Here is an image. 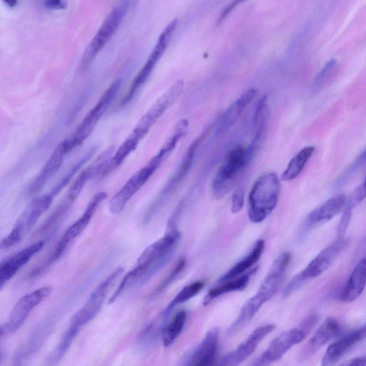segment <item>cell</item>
<instances>
[{
	"label": "cell",
	"instance_id": "38",
	"mask_svg": "<svg viewBox=\"0 0 366 366\" xmlns=\"http://www.w3.org/2000/svg\"><path fill=\"white\" fill-rule=\"evenodd\" d=\"M342 365L346 366H365L366 365V354L349 360L343 363Z\"/></svg>",
	"mask_w": 366,
	"mask_h": 366
},
{
	"label": "cell",
	"instance_id": "22",
	"mask_svg": "<svg viewBox=\"0 0 366 366\" xmlns=\"http://www.w3.org/2000/svg\"><path fill=\"white\" fill-rule=\"evenodd\" d=\"M347 205V197L345 194H337L309 214L308 226H315L330 221L343 211Z\"/></svg>",
	"mask_w": 366,
	"mask_h": 366
},
{
	"label": "cell",
	"instance_id": "14",
	"mask_svg": "<svg viewBox=\"0 0 366 366\" xmlns=\"http://www.w3.org/2000/svg\"><path fill=\"white\" fill-rule=\"evenodd\" d=\"M350 241L348 239H338L322 250L308 266L297 274L290 282L291 286L298 289L307 280H311L324 273L336 262L338 256L345 250Z\"/></svg>",
	"mask_w": 366,
	"mask_h": 366
},
{
	"label": "cell",
	"instance_id": "6",
	"mask_svg": "<svg viewBox=\"0 0 366 366\" xmlns=\"http://www.w3.org/2000/svg\"><path fill=\"white\" fill-rule=\"evenodd\" d=\"M122 80H116L102 94L98 102L84 117L73 135L62 141L68 154L87 140L98 122L116 100L122 87Z\"/></svg>",
	"mask_w": 366,
	"mask_h": 366
},
{
	"label": "cell",
	"instance_id": "35",
	"mask_svg": "<svg viewBox=\"0 0 366 366\" xmlns=\"http://www.w3.org/2000/svg\"><path fill=\"white\" fill-rule=\"evenodd\" d=\"M185 266V260L179 261V262L177 264V265L174 268V270L171 271V273L168 275V276L164 280V282L159 286L158 291H161L165 289L172 282H173L174 280L177 277V276L182 272Z\"/></svg>",
	"mask_w": 366,
	"mask_h": 366
},
{
	"label": "cell",
	"instance_id": "13",
	"mask_svg": "<svg viewBox=\"0 0 366 366\" xmlns=\"http://www.w3.org/2000/svg\"><path fill=\"white\" fill-rule=\"evenodd\" d=\"M164 160L157 154L147 165L129 179L111 199L109 204V211L114 214L121 213L140 189L153 176Z\"/></svg>",
	"mask_w": 366,
	"mask_h": 366
},
{
	"label": "cell",
	"instance_id": "32",
	"mask_svg": "<svg viewBox=\"0 0 366 366\" xmlns=\"http://www.w3.org/2000/svg\"><path fill=\"white\" fill-rule=\"evenodd\" d=\"M352 209V204H347L345 209L343 210L338 230V239L344 238V234L346 233L351 219Z\"/></svg>",
	"mask_w": 366,
	"mask_h": 366
},
{
	"label": "cell",
	"instance_id": "5",
	"mask_svg": "<svg viewBox=\"0 0 366 366\" xmlns=\"http://www.w3.org/2000/svg\"><path fill=\"white\" fill-rule=\"evenodd\" d=\"M59 193V190L53 187L45 195L34 199L19 215L11 232L2 240L0 244L1 249H8L23 241L50 208Z\"/></svg>",
	"mask_w": 366,
	"mask_h": 366
},
{
	"label": "cell",
	"instance_id": "9",
	"mask_svg": "<svg viewBox=\"0 0 366 366\" xmlns=\"http://www.w3.org/2000/svg\"><path fill=\"white\" fill-rule=\"evenodd\" d=\"M129 1L125 0L107 15L84 52L80 62L81 71L87 70L91 67L101 51L115 35L127 15Z\"/></svg>",
	"mask_w": 366,
	"mask_h": 366
},
{
	"label": "cell",
	"instance_id": "33",
	"mask_svg": "<svg viewBox=\"0 0 366 366\" xmlns=\"http://www.w3.org/2000/svg\"><path fill=\"white\" fill-rule=\"evenodd\" d=\"M245 192L242 187L237 188L232 198L231 212L234 214L240 212L244 205Z\"/></svg>",
	"mask_w": 366,
	"mask_h": 366
},
{
	"label": "cell",
	"instance_id": "21",
	"mask_svg": "<svg viewBox=\"0 0 366 366\" xmlns=\"http://www.w3.org/2000/svg\"><path fill=\"white\" fill-rule=\"evenodd\" d=\"M68 154L66 147L62 142L55 149L54 152L42 167L39 174L32 182L28 187V193L30 196L35 195L49 182V181L56 174L57 172L62 167L64 158Z\"/></svg>",
	"mask_w": 366,
	"mask_h": 366
},
{
	"label": "cell",
	"instance_id": "40",
	"mask_svg": "<svg viewBox=\"0 0 366 366\" xmlns=\"http://www.w3.org/2000/svg\"><path fill=\"white\" fill-rule=\"evenodd\" d=\"M361 340L366 338V324L358 330Z\"/></svg>",
	"mask_w": 366,
	"mask_h": 366
},
{
	"label": "cell",
	"instance_id": "3",
	"mask_svg": "<svg viewBox=\"0 0 366 366\" xmlns=\"http://www.w3.org/2000/svg\"><path fill=\"white\" fill-rule=\"evenodd\" d=\"M281 182L276 174L263 175L254 183L248 198V218L253 223L264 222L276 208Z\"/></svg>",
	"mask_w": 366,
	"mask_h": 366
},
{
	"label": "cell",
	"instance_id": "28",
	"mask_svg": "<svg viewBox=\"0 0 366 366\" xmlns=\"http://www.w3.org/2000/svg\"><path fill=\"white\" fill-rule=\"evenodd\" d=\"M315 152V147L313 146H307L301 149L289 163L282 176V181H290L298 177Z\"/></svg>",
	"mask_w": 366,
	"mask_h": 366
},
{
	"label": "cell",
	"instance_id": "1",
	"mask_svg": "<svg viewBox=\"0 0 366 366\" xmlns=\"http://www.w3.org/2000/svg\"><path fill=\"white\" fill-rule=\"evenodd\" d=\"M181 237L177 225L167 224L165 235L143 251L134 268L121 280L112 298L117 300L125 291L140 287L149 282L170 262Z\"/></svg>",
	"mask_w": 366,
	"mask_h": 366
},
{
	"label": "cell",
	"instance_id": "16",
	"mask_svg": "<svg viewBox=\"0 0 366 366\" xmlns=\"http://www.w3.org/2000/svg\"><path fill=\"white\" fill-rule=\"evenodd\" d=\"M107 197L106 192H100L93 197L82 217L63 234L51 257V262L58 260L68 246L87 228L95 213Z\"/></svg>",
	"mask_w": 366,
	"mask_h": 366
},
{
	"label": "cell",
	"instance_id": "37",
	"mask_svg": "<svg viewBox=\"0 0 366 366\" xmlns=\"http://www.w3.org/2000/svg\"><path fill=\"white\" fill-rule=\"evenodd\" d=\"M366 199V176L363 183L360 185L354 192V203L359 204Z\"/></svg>",
	"mask_w": 366,
	"mask_h": 366
},
{
	"label": "cell",
	"instance_id": "30",
	"mask_svg": "<svg viewBox=\"0 0 366 366\" xmlns=\"http://www.w3.org/2000/svg\"><path fill=\"white\" fill-rule=\"evenodd\" d=\"M205 284L203 282H196L185 286L176 296L170 301L167 306L163 311L165 314L170 317L178 306L187 302L193 297L196 296L203 289Z\"/></svg>",
	"mask_w": 366,
	"mask_h": 366
},
{
	"label": "cell",
	"instance_id": "10",
	"mask_svg": "<svg viewBox=\"0 0 366 366\" xmlns=\"http://www.w3.org/2000/svg\"><path fill=\"white\" fill-rule=\"evenodd\" d=\"M123 273V268L119 267L107 276L92 292L83 306L73 315L70 325L81 331L93 320L101 311L107 297Z\"/></svg>",
	"mask_w": 366,
	"mask_h": 366
},
{
	"label": "cell",
	"instance_id": "17",
	"mask_svg": "<svg viewBox=\"0 0 366 366\" xmlns=\"http://www.w3.org/2000/svg\"><path fill=\"white\" fill-rule=\"evenodd\" d=\"M275 329L274 324H267L257 328L245 341L240 344L238 348L226 354L221 360L220 365L235 366L243 363L255 351L263 340Z\"/></svg>",
	"mask_w": 366,
	"mask_h": 366
},
{
	"label": "cell",
	"instance_id": "39",
	"mask_svg": "<svg viewBox=\"0 0 366 366\" xmlns=\"http://www.w3.org/2000/svg\"><path fill=\"white\" fill-rule=\"evenodd\" d=\"M3 2L10 8H16L18 6V0H3Z\"/></svg>",
	"mask_w": 366,
	"mask_h": 366
},
{
	"label": "cell",
	"instance_id": "25",
	"mask_svg": "<svg viewBox=\"0 0 366 366\" xmlns=\"http://www.w3.org/2000/svg\"><path fill=\"white\" fill-rule=\"evenodd\" d=\"M264 249L265 241L264 240L257 241L250 253L243 260L235 265L228 272L224 274L219 280V283H224L229 281V280L234 279L245 273L260 260Z\"/></svg>",
	"mask_w": 366,
	"mask_h": 366
},
{
	"label": "cell",
	"instance_id": "15",
	"mask_svg": "<svg viewBox=\"0 0 366 366\" xmlns=\"http://www.w3.org/2000/svg\"><path fill=\"white\" fill-rule=\"evenodd\" d=\"M52 292L51 287L45 286L21 297L14 306L8 321L0 327L1 337L17 331L24 324L33 310L46 299Z\"/></svg>",
	"mask_w": 366,
	"mask_h": 366
},
{
	"label": "cell",
	"instance_id": "11",
	"mask_svg": "<svg viewBox=\"0 0 366 366\" xmlns=\"http://www.w3.org/2000/svg\"><path fill=\"white\" fill-rule=\"evenodd\" d=\"M177 26L178 19H176L172 21L161 34L156 46L149 55L143 67L135 77L131 87L129 88L127 93L120 102V106H125L130 103L143 87L150 75H152L157 64L165 53L169 43L176 30Z\"/></svg>",
	"mask_w": 366,
	"mask_h": 366
},
{
	"label": "cell",
	"instance_id": "12",
	"mask_svg": "<svg viewBox=\"0 0 366 366\" xmlns=\"http://www.w3.org/2000/svg\"><path fill=\"white\" fill-rule=\"evenodd\" d=\"M205 135V133H204L196 140H194L190 145L181 162V164L176 171V173L167 181L166 185L160 192L159 196L146 211L143 219L144 224L148 223L154 219L155 215L165 205V203L167 201L172 194H173L176 190L179 185L187 176L192 165L194 158H195L197 149L199 148L202 140L204 139Z\"/></svg>",
	"mask_w": 366,
	"mask_h": 366
},
{
	"label": "cell",
	"instance_id": "34",
	"mask_svg": "<svg viewBox=\"0 0 366 366\" xmlns=\"http://www.w3.org/2000/svg\"><path fill=\"white\" fill-rule=\"evenodd\" d=\"M336 66L337 60L336 59L330 60L316 76L314 81V84L319 85L322 82H324L334 71Z\"/></svg>",
	"mask_w": 366,
	"mask_h": 366
},
{
	"label": "cell",
	"instance_id": "27",
	"mask_svg": "<svg viewBox=\"0 0 366 366\" xmlns=\"http://www.w3.org/2000/svg\"><path fill=\"white\" fill-rule=\"evenodd\" d=\"M256 271L257 268L253 269L239 278L229 280V281L222 283L221 286L212 289L206 295L203 301L204 305L209 304L214 299L225 294L244 290L248 286L251 276L254 275Z\"/></svg>",
	"mask_w": 366,
	"mask_h": 366
},
{
	"label": "cell",
	"instance_id": "31",
	"mask_svg": "<svg viewBox=\"0 0 366 366\" xmlns=\"http://www.w3.org/2000/svg\"><path fill=\"white\" fill-rule=\"evenodd\" d=\"M73 204V202L66 198L50 215L46 222L43 223L41 231L48 232L58 227L67 217Z\"/></svg>",
	"mask_w": 366,
	"mask_h": 366
},
{
	"label": "cell",
	"instance_id": "26",
	"mask_svg": "<svg viewBox=\"0 0 366 366\" xmlns=\"http://www.w3.org/2000/svg\"><path fill=\"white\" fill-rule=\"evenodd\" d=\"M360 340L357 330L331 344L322 360V365H329L336 363Z\"/></svg>",
	"mask_w": 366,
	"mask_h": 366
},
{
	"label": "cell",
	"instance_id": "2",
	"mask_svg": "<svg viewBox=\"0 0 366 366\" xmlns=\"http://www.w3.org/2000/svg\"><path fill=\"white\" fill-rule=\"evenodd\" d=\"M291 261V254L285 252L280 255L272 264L256 294L250 298L242 308L239 315L228 329V334L240 331L253 320L263 306L268 302L282 285Z\"/></svg>",
	"mask_w": 366,
	"mask_h": 366
},
{
	"label": "cell",
	"instance_id": "20",
	"mask_svg": "<svg viewBox=\"0 0 366 366\" xmlns=\"http://www.w3.org/2000/svg\"><path fill=\"white\" fill-rule=\"evenodd\" d=\"M340 332L339 322L334 318H327L306 344L299 355V360L305 361L336 338Z\"/></svg>",
	"mask_w": 366,
	"mask_h": 366
},
{
	"label": "cell",
	"instance_id": "24",
	"mask_svg": "<svg viewBox=\"0 0 366 366\" xmlns=\"http://www.w3.org/2000/svg\"><path fill=\"white\" fill-rule=\"evenodd\" d=\"M366 286V258H363L353 270L344 288L341 300L342 302H354L363 293Z\"/></svg>",
	"mask_w": 366,
	"mask_h": 366
},
{
	"label": "cell",
	"instance_id": "36",
	"mask_svg": "<svg viewBox=\"0 0 366 366\" xmlns=\"http://www.w3.org/2000/svg\"><path fill=\"white\" fill-rule=\"evenodd\" d=\"M43 6L48 10H64L68 6V0H42Z\"/></svg>",
	"mask_w": 366,
	"mask_h": 366
},
{
	"label": "cell",
	"instance_id": "23",
	"mask_svg": "<svg viewBox=\"0 0 366 366\" xmlns=\"http://www.w3.org/2000/svg\"><path fill=\"white\" fill-rule=\"evenodd\" d=\"M255 89H250L237 99L221 117L217 130V136H220L232 127L239 119L248 105L257 95Z\"/></svg>",
	"mask_w": 366,
	"mask_h": 366
},
{
	"label": "cell",
	"instance_id": "29",
	"mask_svg": "<svg viewBox=\"0 0 366 366\" xmlns=\"http://www.w3.org/2000/svg\"><path fill=\"white\" fill-rule=\"evenodd\" d=\"M187 317V313L185 311H181L172 320L167 322L161 336L163 344L165 347H169L173 345L181 334L186 324Z\"/></svg>",
	"mask_w": 366,
	"mask_h": 366
},
{
	"label": "cell",
	"instance_id": "18",
	"mask_svg": "<svg viewBox=\"0 0 366 366\" xmlns=\"http://www.w3.org/2000/svg\"><path fill=\"white\" fill-rule=\"evenodd\" d=\"M220 331L213 328L208 331L205 338L183 360L182 365L188 366H207L214 363L219 348Z\"/></svg>",
	"mask_w": 366,
	"mask_h": 366
},
{
	"label": "cell",
	"instance_id": "4",
	"mask_svg": "<svg viewBox=\"0 0 366 366\" xmlns=\"http://www.w3.org/2000/svg\"><path fill=\"white\" fill-rule=\"evenodd\" d=\"M254 150L237 147L231 150L221 166L212 184V193L215 199H223L232 190L237 180L248 166Z\"/></svg>",
	"mask_w": 366,
	"mask_h": 366
},
{
	"label": "cell",
	"instance_id": "19",
	"mask_svg": "<svg viewBox=\"0 0 366 366\" xmlns=\"http://www.w3.org/2000/svg\"><path fill=\"white\" fill-rule=\"evenodd\" d=\"M44 246L45 241H40L6 258L0 264V286L3 289Z\"/></svg>",
	"mask_w": 366,
	"mask_h": 366
},
{
	"label": "cell",
	"instance_id": "8",
	"mask_svg": "<svg viewBox=\"0 0 366 366\" xmlns=\"http://www.w3.org/2000/svg\"><path fill=\"white\" fill-rule=\"evenodd\" d=\"M185 83L179 80L176 82L145 113L125 141L137 148L140 141L170 107L180 98L183 92Z\"/></svg>",
	"mask_w": 366,
	"mask_h": 366
},
{
	"label": "cell",
	"instance_id": "7",
	"mask_svg": "<svg viewBox=\"0 0 366 366\" xmlns=\"http://www.w3.org/2000/svg\"><path fill=\"white\" fill-rule=\"evenodd\" d=\"M318 322V316L311 314L301 321L296 327L280 334L268 349L258 358L253 365H267L281 360L293 347L302 342Z\"/></svg>",
	"mask_w": 366,
	"mask_h": 366
}]
</instances>
